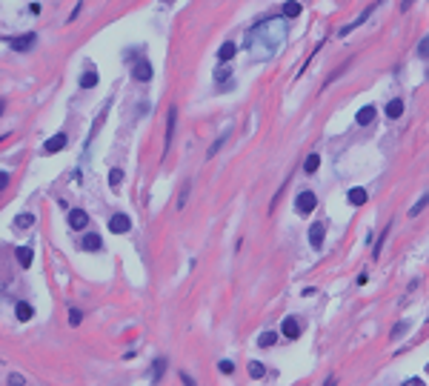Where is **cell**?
Here are the masks:
<instances>
[{
  "instance_id": "cell-18",
  "label": "cell",
  "mask_w": 429,
  "mask_h": 386,
  "mask_svg": "<svg viewBox=\"0 0 429 386\" xmlns=\"http://www.w3.org/2000/svg\"><path fill=\"white\" fill-rule=\"evenodd\" d=\"M401 115H403V101H401V98H395V101L386 103V118H389V120H398Z\"/></svg>"
},
{
  "instance_id": "cell-29",
  "label": "cell",
  "mask_w": 429,
  "mask_h": 386,
  "mask_svg": "<svg viewBox=\"0 0 429 386\" xmlns=\"http://www.w3.org/2000/svg\"><path fill=\"white\" fill-rule=\"evenodd\" d=\"M80 320H83V312L78 306H69V326H80Z\"/></svg>"
},
{
  "instance_id": "cell-8",
  "label": "cell",
  "mask_w": 429,
  "mask_h": 386,
  "mask_svg": "<svg viewBox=\"0 0 429 386\" xmlns=\"http://www.w3.org/2000/svg\"><path fill=\"white\" fill-rule=\"evenodd\" d=\"M66 143H69L66 132H57L54 137H49V140L43 143V152H46V154H57V152H63V149H66Z\"/></svg>"
},
{
  "instance_id": "cell-34",
  "label": "cell",
  "mask_w": 429,
  "mask_h": 386,
  "mask_svg": "<svg viewBox=\"0 0 429 386\" xmlns=\"http://www.w3.org/2000/svg\"><path fill=\"white\" fill-rule=\"evenodd\" d=\"M229 77H232L229 66H226V63H220V69H217V72H214V80H229Z\"/></svg>"
},
{
  "instance_id": "cell-17",
  "label": "cell",
  "mask_w": 429,
  "mask_h": 386,
  "mask_svg": "<svg viewBox=\"0 0 429 386\" xmlns=\"http://www.w3.org/2000/svg\"><path fill=\"white\" fill-rule=\"evenodd\" d=\"M372 12H375V9H372V6H369V9H363L361 15L355 17V20H352V23H347V26H344V29H341V32H338V34H341V37H344V34H349V32H352V29H358V26H361L363 20H369V15H372Z\"/></svg>"
},
{
  "instance_id": "cell-40",
  "label": "cell",
  "mask_w": 429,
  "mask_h": 386,
  "mask_svg": "<svg viewBox=\"0 0 429 386\" xmlns=\"http://www.w3.org/2000/svg\"><path fill=\"white\" fill-rule=\"evenodd\" d=\"M366 281H369V275H366V272H361V275H358V286H366Z\"/></svg>"
},
{
  "instance_id": "cell-33",
  "label": "cell",
  "mask_w": 429,
  "mask_h": 386,
  "mask_svg": "<svg viewBox=\"0 0 429 386\" xmlns=\"http://www.w3.org/2000/svg\"><path fill=\"white\" fill-rule=\"evenodd\" d=\"M23 384H26V378H23L20 372H12V375H9V381H6V386H23Z\"/></svg>"
},
{
  "instance_id": "cell-1",
  "label": "cell",
  "mask_w": 429,
  "mask_h": 386,
  "mask_svg": "<svg viewBox=\"0 0 429 386\" xmlns=\"http://www.w3.org/2000/svg\"><path fill=\"white\" fill-rule=\"evenodd\" d=\"M315 209H318V195H315L312 189L297 192V195H295V212H297V215L306 218V215H312Z\"/></svg>"
},
{
  "instance_id": "cell-26",
  "label": "cell",
  "mask_w": 429,
  "mask_h": 386,
  "mask_svg": "<svg viewBox=\"0 0 429 386\" xmlns=\"http://www.w3.org/2000/svg\"><path fill=\"white\" fill-rule=\"evenodd\" d=\"M120 183H123V169H109V186H112V189H117V186H120Z\"/></svg>"
},
{
  "instance_id": "cell-31",
  "label": "cell",
  "mask_w": 429,
  "mask_h": 386,
  "mask_svg": "<svg viewBox=\"0 0 429 386\" xmlns=\"http://www.w3.org/2000/svg\"><path fill=\"white\" fill-rule=\"evenodd\" d=\"M12 281H15L12 272H3V269H0V292H6V289L12 286Z\"/></svg>"
},
{
  "instance_id": "cell-23",
  "label": "cell",
  "mask_w": 429,
  "mask_h": 386,
  "mask_svg": "<svg viewBox=\"0 0 429 386\" xmlns=\"http://www.w3.org/2000/svg\"><path fill=\"white\" fill-rule=\"evenodd\" d=\"M246 372H249V378H255V381H261L266 375V366L261 363V360H249V366H246Z\"/></svg>"
},
{
  "instance_id": "cell-7",
  "label": "cell",
  "mask_w": 429,
  "mask_h": 386,
  "mask_svg": "<svg viewBox=\"0 0 429 386\" xmlns=\"http://www.w3.org/2000/svg\"><path fill=\"white\" fill-rule=\"evenodd\" d=\"M378 120V109L372 106V103H366V106H361L358 112H355V123L358 126H372Z\"/></svg>"
},
{
  "instance_id": "cell-20",
  "label": "cell",
  "mask_w": 429,
  "mask_h": 386,
  "mask_svg": "<svg viewBox=\"0 0 429 386\" xmlns=\"http://www.w3.org/2000/svg\"><path fill=\"white\" fill-rule=\"evenodd\" d=\"M78 83H80V89H95V86H98V72L89 66L86 72H83V77L78 80Z\"/></svg>"
},
{
  "instance_id": "cell-35",
  "label": "cell",
  "mask_w": 429,
  "mask_h": 386,
  "mask_svg": "<svg viewBox=\"0 0 429 386\" xmlns=\"http://www.w3.org/2000/svg\"><path fill=\"white\" fill-rule=\"evenodd\" d=\"M418 54H421V57H429V34L421 37V43H418Z\"/></svg>"
},
{
  "instance_id": "cell-41",
  "label": "cell",
  "mask_w": 429,
  "mask_h": 386,
  "mask_svg": "<svg viewBox=\"0 0 429 386\" xmlns=\"http://www.w3.org/2000/svg\"><path fill=\"white\" fill-rule=\"evenodd\" d=\"M323 386H338V381H335V378H329V381H326Z\"/></svg>"
},
{
  "instance_id": "cell-42",
  "label": "cell",
  "mask_w": 429,
  "mask_h": 386,
  "mask_svg": "<svg viewBox=\"0 0 429 386\" xmlns=\"http://www.w3.org/2000/svg\"><path fill=\"white\" fill-rule=\"evenodd\" d=\"M3 109H6V101H0V115H3Z\"/></svg>"
},
{
  "instance_id": "cell-3",
  "label": "cell",
  "mask_w": 429,
  "mask_h": 386,
  "mask_svg": "<svg viewBox=\"0 0 429 386\" xmlns=\"http://www.w3.org/2000/svg\"><path fill=\"white\" fill-rule=\"evenodd\" d=\"M300 332H303V326H300V320H297L295 315H286V318L281 320V335L283 337L295 340V337H300Z\"/></svg>"
},
{
  "instance_id": "cell-16",
  "label": "cell",
  "mask_w": 429,
  "mask_h": 386,
  "mask_svg": "<svg viewBox=\"0 0 429 386\" xmlns=\"http://www.w3.org/2000/svg\"><path fill=\"white\" fill-rule=\"evenodd\" d=\"M163 375H166V358H163V355H158V358L152 360V375H149V378H152V384H161Z\"/></svg>"
},
{
  "instance_id": "cell-12",
  "label": "cell",
  "mask_w": 429,
  "mask_h": 386,
  "mask_svg": "<svg viewBox=\"0 0 429 386\" xmlns=\"http://www.w3.org/2000/svg\"><path fill=\"white\" fill-rule=\"evenodd\" d=\"M15 318L20 320V323H29V320L34 318V306L29 301H17L15 303Z\"/></svg>"
},
{
  "instance_id": "cell-6",
  "label": "cell",
  "mask_w": 429,
  "mask_h": 386,
  "mask_svg": "<svg viewBox=\"0 0 429 386\" xmlns=\"http://www.w3.org/2000/svg\"><path fill=\"white\" fill-rule=\"evenodd\" d=\"M37 43V34L34 32H26V34H17V37H12L9 40V49H15V51H29Z\"/></svg>"
},
{
  "instance_id": "cell-9",
  "label": "cell",
  "mask_w": 429,
  "mask_h": 386,
  "mask_svg": "<svg viewBox=\"0 0 429 386\" xmlns=\"http://www.w3.org/2000/svg\"><path fill=\"white\" fill-rule=\"evenodd\" d=\"M15 260H17V266H20V269H29V266H32V260H34V249L29 246V243L17 246V249H15Z\"/></svg>"
},
{
  "instance_id": "cell-37",
  "label": "cell",
  "mask_w": 429,
  "mask_h": 386,
  "mask_svg": "<svg viewBox=\"0 0 429 386\" xmlns=\"http://www.w3.org/2000/svg\"><path fill=\"white\" fill-rule=\"evenodd\" d=\"M178 378H181V384H183V386H198V384H195V378H192L189 372H181Z\"/></svg>"
},
{
  "instance_id": "cell-19",
  "label": "cell",
  "mask_w": 429,
  "mask_h": 386,
  "mask_svg": "<svg viewBox=\"0 0 429 386\" xmlns=\"http://www.w3.org/2000/svg\"><path fill=\"white\" fill-rule=\"evenodd\" d=\"M34 220H37V218H34V212H20V215L15 218V229H32Z\"/></svg>"
},
{
  "instance_id": "cell-21",
  "label": "cell",
  "mask_w": 429,
  "mask_h": 386,
  "mask_svg": "<svg viewBox=\"0 0 429 386\" xmlns=\"http://www.w3.org/2000/svg\"><path fill=\"white\" fill-rule=\"evenodd\" d=\"M318 166H321V154H318V152L306 154V160H303V172H306V175H315Z\"/></svg>"
},
{
  "instance_id": "cell-28",
  "label": "cell",
  "mask_w": 429,
  "mask_h": 386,
  "mask_svg": "<svg viewBox=\"0 0 429 386\" xmlns=\"http://www.w3.org/2000/svg\"><path fill=\"white\" fill-rule=\"evenodd\" d=\"M226 137H229V132H223V134H220V137H217V140H214L212 146H209V152H206V157H214V154H217V152H220V146H223V143H226Z\"/></svg>"
},
{
  "instance_id": "cell-25",
  "label": "cell",
  "mask_w": 429,
  "mask_h": 386,
  "mask_svg": "<svg viewBox=\"0 0 429 386\" xmlns=\"http://www.w3.org/2000/svg\"><path fill=\"white\" fill-rule=\"evenodd\" d=\"M409 326H412L409 320H398L395 326H392V340H398V337H403V335H406V329H409Z\"/></svg>"
},
{
  "instance_id": "cell-27",
  "label": "cell",
  "mask_w": 429,
  "mask_h": 386,
  "mask_svg": "<svg viewBox=\"0 0 429 386\" xmlns=\"http://www.w3.org/2000/svg\"><path fill=\"white\" fill-rule=\"evenodd\" d=\"M389 232H392V223H386V229L380 232V237H378V243H375V257H380V249H383V243H386V237H389Z\"/></svg>"
},
{
  "instance_id": "cell-15",
  "label": "cell",
  "mask_w": 429,
  "mask_h": 386,
  "mask_svg": "<svg viewBox=\"0 0 429 386\" xmlns=\"http://www.w3.org/2000/svg\"><path fill=\"white\" fill-rule=\"evenodd\" d=\"M347 201L352 203V206H363V203L369 201V192L361 189V186H352V189L347 192Z\"/></svg>"
},
{
  "instance_id": "cell-14",
  "label": "cell",
  "mask_w": 429,
  "mask_h": 386,
  "mask_svg": "<svg viewBox=\"0 0 429 386\" xmlns=\"http://www.w3.org/2000/svg\"><path fill=\"white\" fill-rule=\"evenodd\" d=\"M69 226L72 229H86L89 226V215L83 209H69Z\"/></svg>"
},
{
  "instance_id": "cell-5",
  "label": "cell",
  "mask_w": 429,
  "mask_h": 386,
  "mask_svg": "<svg viewBox=\"0 0 429 386\" xmlns=\"http://www.w3.org/2000/svg\"><path fill=\"white\" fill-rule=\"evenodd\" d=\"M323 240H326V226H323V220H315L309 226V246L312 249H323Z\"/></svg>"
},
{
  "instance_id": "cell-4",
  "label": "cell",
  "mask_w": 429,
  "mask_h": 386,
  "mask_svg": "<svg viewBox=\"0 0 429 386\" xmlns=\"http://www.w3.org/2000/svg\"><path fill=\"white\" fill-rule=\"evenodd\" d=\"M132 80H137V83H149V80H152V63H149L146 57L134 60V66H132Z\"/></svg>"
},
{
  "instance_id": "cell-10",
  "label": "cell",
  "mask_w": 429,
  "mask_h": 386,
  "mask_svg": "<svg viewBox=\"0 0 429 386\" xmlns=\"http://www.w3.org/2000/svg\"><path fill=\"white\" fill-rule=\"evenodd\" d=\"M175 123H178V109L169 106V112H166V152L172 149V140H175Z\"/></svg>"
},
{
  "instance_id": "cell-13",
  "label": "cell",
  "mask_w": 429,
  "mask_h": 386,
  "mask_svg": "<svg viewBox=\"0 0 429 386\" xmlns=\"http://www.w3.org/2000/svg\"><path fill=\"white\" fill-rule=\"evenodd\" d=\"M235 54H238V43H235V40H223L220 49H217V60H220V63H229Z\"/></svg>"
},
{
  "instance_id": "cell-22",
  "label": "cell",
  "mask_w": 429,
  "mask_h": 386,
  "mask_svg": "<svg viewBox=\"0 0 429 386\" xmlns=\"http://www.w3.org/2000/svg\"><path fill=\"white\" fill-rule=\"evenodd\" d=\"M278 337H281V332H264V335L258 337V346L261 349H272L278 343Z\"/></svg>"
},
{
  "instance_id": "cell-32",
  "label": "cell",
  "mask_w": 429,
  "mask_h": 386,
  "mask_svg": "<svg viewBox=\"0 0 429 386\" xmlns=\"http://www.w3.org/2000/svg\"><path fill=\"white\" fill-rule=\"evenodd\" d=\"M217 369H220V375H235V363H232V360H226V358H223V360L217 363Z\"/></svg>"
},
{
  "instance_id": "cell-38",
  "label": "cell",
  "mask_w": 429,
  "mask_h": 386,
  "mask_svg": "<svg viewBox=\"0 0 429 386\" xmlns=\"http://www.w3.org/2000/svg\"><path fill=\"white\" fill-rule=\"evenodd\" d=\"M401 386H424V381H421V378H406Z\"/></svg>"
},
{
  "instance_id": "cell-43",
  "label": "cell",
  "mask_w": 429,
  "mask_h": 386,
  "mask_svg": "<svg viewBox=\"0 0 429 386\" xmlns=\"http://www.w3.org/2000/svg\"><path fill=\"white\" fill-rule=\"evenodd\" d=\"M6 137H9V134H0V143H3V140H6Z\"/></svg>"
},
{
  "instance_id": "cell-2",
  "label": "cell",
  "mask_w": 429,
  "mask_h": 386,
  "mask_svg": "<svg viewBox=\"0 0 429 386\" xmlns=\"http://www.w3.org/2000/svg\"><path fill=\"white\" fill-rule=\"evenodd\" d=\"M129 229H132V218H129V215L115 212V215L109 218V232H112V235H126Z\"/></svg>"
},
{
  "instance_id": "cell-24",
  "label": "cell",
  "mask_w": 429,
  "mask_h": 386,
  "mask_svg": "<svg viewBox=\"0 0 429 386\" xmlns=\"http://www.w3.org/2000/svg\"><path fill=\"white\" fill-rule=\"evenodd\" d=\"M281 12H283V17H297L300 15V3L297 0H289V3H283Z\"/></svg>"
},
{
  "instance_id": "cell-30",
  "label": "cell",
  "mask_w": 429,
  "mask_h": 386,
  "mask_svg": "<svg viewBox=\"0 0 429 386\" xmlns=\"http://www.w3.org/2000/svg\"><path fill=\"white\" fill-rule=\"evenodd\" d=\"M427 206H429V195H424V198H421V201L409 209V218H418V215H421V209H427Z\"/></svg>"
},
{
  "instance_id": "cell-11",
  "label": "cell",
  "mask_w": 429,
  "mask_h": 386,
  "mask_svg": "<svg viewBox=\"0 0 429 386\" xmlns=\"http://www.w3.org/2000/svg\"><path fill=\"white\" fill-rule=\"evenodd\" d=\"M80 249L83 252H100V249H103V237L95 235V232H86V235L80 237Z\"/></svg>"
},
{
  "instance_id": "cell-36",
  "label": "cell",
  "mask_w": 429,
  "mask_h": 386,
  "mask_svg": "<svg viewBox=\"0 0 429 386\" xmlns=\"http://www.w3.org/2000/svg\"><path fill=\"white\" fill-rule=\"evenodd\" d=\"M189 189H192V183H183L181 198H178V209H183V206H186V195H189Z\"/></svg>"
},
{
  "instance_id": "cell-39",
  "label": "cell",
  "mask_w": 429,
  "mask_h": 386,
  "mask_svg": "<svg viewBox=\"0 0 429 386\" xmlns=\"http://www.w3.org/2000/svg\"><path fill=\"white\" fill-rule=\"evenodd\" d=\"M9 186V172H0V192Z\"/></svg>"
}]
</instances>
